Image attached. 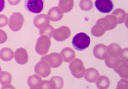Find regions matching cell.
Returning a JSON list of instances; mask_svg holds the SVG:
<instances>
[{
  "mask_svg": "<svg viewBox=\"0 0 128 89\" xmlns=\"http://www.w3.org/2000/svg\"><path fill=\"white\" fill-rule=\"evenodd\" d=\"M117 25V19L113 15H108L98 20L91 29V33L95 37H100L107 30L115 28Z\"/></svg>",
  "mask_w": 128,
  "mask_h": 89,
  "instance_id": "1",
  "label": "cell"
},
{
  "mask_svg": "<svg viewBox=\"0 0 128 89\" xmlns=\"http://www.w3.org/2000/svg\"><path fill=\"white\" fill-rule=\"evenodd\" d=\"M90 44V38L88 35L84 32L78 33L74 36L72 40V45L76 50L82 51L88 48Z\"/></svg>",
  "mask_w": 128,
  "mask_h": 89,
  "instance_id": "2",
  "label": "cell"
},
{
  "mask_svg": "<svg viewBox=\"0 0 128 89\" xmlns=\"http://www.w3.org/2000/svg\"><path fill=\"white\" fill-rule=\"evenodd\" d=\"M69 68L72 75L77 78H82L86 72L83 62L78 58L74 59L70 64Z\"/></svg>",
  "mask_w": 128,
  "mask_h": 89,
  "instance_id": "3",
  "label": "cell"
},
{
  "mask_svg": "<svg viewBox=\"0 0 128 89\" xmlns=\"http://www.w3.org/2000/svg\"><path fill=\"white\" fill-rule=\"evenodd\" d=\"M50 46H51L50 38L45 35L40 36V37L38 38L36 44V52L39 55L46 54V53L49 52Z\"/></svg>",
  "mask_w": 128,
  "mask_h": 89,
  "instance_id": "4",
  "label": "cell"
},
{
  "mask_svg": "<svg viewBox=\"0 0 128 89\" xmlns=\"http://www.w3.org/2000/svg\"><path fill=\"white\" fill-rule=\"evenodd\" d=\"M24 23V17L19 12L13 13L10 17L8 25L11 30L18 32L22 28Z\"/></svg>",
  "mask_w": 128,
  "mask_h": 89,
  "instance_id": "5",
  "label": "cell"
},
{
  "mask_svg": "<svg viewBox=\"0 0 128 89\" xmlns=\"http://www.w3.org/2000/svg\"><path fill=\"white\" fill-rule=\"evenodd\" d=\"M34 71L36 74L45 78L51 73V67L46 60L41 58L39 62L36 64Z\"/></svg>",
  "mask_w": 128,
  "mask_h": 89,
  "instance_id": "6",
  "label": "cell"
},
{
  "mask_svg": "<svg viewBox=\"0 0 128 89\" xmlns=\"http://www.w3.org/2000/svg\"><path fill=\"white\" fill-rule=\"evenodd\" d=\"M26 7L32 13H40L44 8L43 0H26Z\"/></svg>",
  "mask_w": 128,
  "mask_h": 89,
  "instance_id": "7",
  "label": "cell"
},
{
  "mask_svg": "<svg viewBox=\"0 0 128 89\" xmlns=\"http://www.w3.org/2000/svg\"><path fill=\"white\" fill-rule=\"evenodd\" d=\"M71 35V30L67 26H62L54 30L53 37L58 42H63L68 38Z\"/></svg>",
  "mask_w": 128,
  "mask_h": 89,
  "instance_id": "8",
  "label": "cell"
},
{
  "mask_svg": "<svg viewBox=\"0 0 128 89\" xmlns=\"http://www.w3.org/2000/svg\"><path fill=\"white\" fill-rule=\"evenodd\" d=\"M46 60L51 68H58L62 65L63 58L61 54L58 53H51L49 55H46L41 58Z\"/></svg>",
  "mask_w": 128,
  "mask_h": 89,
  "instance_id": "9",
  "label": "cell"
},
{
  "mask_svg": "<svg viewBox=\"0 0 128 89\" xmlns=\"http://www.w3.org/2000/svg\"><path fill=\"white\" fill-rule=\"evenodd\" d=\"M94 5L96 8L101 13H109L114 7L112 0H96Z\"/></svg>",
  "mask_w": 128,
  "mask_h": 89,
  "instance_id": "10",
  "label": "cell"
},
{
  "mask_svg": "<svg viewBox=\"0 0 128 89\" xmlns=\"http://www.w3.org/2000/svg\"><path fill=\"white\" fill-rule=\"evenodd\" d=\"M14 55L16 62L20 65H24L28 61V52L24 48H20L17 49Z\"/></svg>",
  "mask_w": 128,
  "mask_h": 89,
  "instance_id": "11",
  "label": "cell"
},
{
  "mask_svg": "<svg viewBox=\"0 0 128 89\" xmlns=\"http://www.w3.org/2000/svg\"><path fill=\"white\" fill-rule=\"evenodd\" d=\"M93 54L97 59L104 60L107 56V47L104 44H97L94 48Z\"/></svg>",
  "mask_w": 128,
  "mask_h": 89,
  "instance_id": "12",
  "label": "cell"
},
{
  "mask_svg": "<svg viewBox=\"0 0 128 89\" xmlns=\"http://www.w3.org/2000/svg\"><path fill=\"white\" fill-rule=\"evenodd\" d=\"M115 70L121 77L127 79L128 77V61L123 60L120 59V62L115 68Z\"/></svg>",
  "mask_w": 128,
  "mask_h": 89,
  "instance_id": "13",
  "label": "cell"
},
{
  "mask_svg": "<svg viewBox=\"0 0 128 89\" xmlns=\"http://www.w3.org/2000/svg\"><path fill=\"white\" fill-rule=\"evenodd\" d=\"M48 17L49 20H51L53 22H58L62 19L63 17V11L60 9L58 7H54L50 9V10L48 11Z\"/></svg>",
  "mask_w": 128,
  "mask_h": 89,
  "instance_id": "14",
  "label": "cell"
},
{
  "mask_svg": "<svg viewBox=\"0 0 128 89\" xmlns=\"http://www.w3.org/2000/svg\"><path fill=\"white\" fill-rule=\"evenodd\" d=\"M49 17L45 14H40L35 16L34 18V25L37 28H40L42 26L46 24H49Z\"/></svg>",
  "mask_w": 128,
  "mask_h": 89,
  "instance_id": "15",
  "label": "cell"
},
{
  "mask_svg": "<svg viewBox=\"0 0 128 89\" xmlns=\"http://www.w3.org/2000/svg\"><path fill=\"white\" fill-rule=\"evenodd\" d=\"M61 56L65 62H70L75 58V52L70 48H65L61 52Z\"/></svg>",
  "mask_w": 128,
  "mask_h": 89,
  "instance_id": "16",
  "label": "cell"
},
{
  "mask_svg": "<svg viewBox=\"0 0 128 89\" xmlns=\"http://www.w3.org/2000/svg\"><path fill=\"white\" fill-rule=\"evenodd\" d=\"M99 76V72L94 68H90L85 72V80L89 83H94Z\"/></svg>",
  "mask_w": 128,
  "mask_h": 89,
  "instance_id": "17",
  "label": "cell"
},
{
  "mask_svg": "<svg viewBox=\"0 0 128 89\" xmlns=\"http://www.w3.org/2000/svg\"><path fill=\"white\" fill-rule=\"evenodd\" d=\"M41 83H42L41 78L39 76H38L37 74L30 76L28 79V84L30 88L32 89H40Z\"/></svg>",
  "mask_w": 128,
  "mask_h": 89,
  "instance_id": "18",
  "label": "cell"
},
{
  "mask_svg": "<svg viewBox=\"0 0 128 89\" xmlns=\"http://www.w3.org/2000/svg\"><path fill=\"white\" fill-rule=\"evenodd\" d=\"M74 0H60L59 7L64 13H68L73 9Z\"/></svg>",
  "mask_w": 128,
  "mask_h": 89,
  "instance_id": "19",
  "label": "cell"
},
{
  "mask_svg": "<svg viewBox=\"0 0 128 89\" xmlns=\"http://www.w3.org/2000/svg\"><path fill=\"white\" fill-rule=\"evenodd\" d=\"M13 57L14 52L10 48H4L0 50V59L3 61H10Z\"/></svg>",
  "mask_w": 128,
  "mask_h": 89,
  "instance_id": "20",
  "label": "cell"
},
{
  "mask_svg": "<svg viewBox=\"0 0 128 89\" xmlns=\"http://www.w3.org/2000/svg\"><path fill=\"white\" fill-rule=\"evenodd\" d=\"M121 50L122 48L118 44L115 43L111 44L107 48V54L110 56L119 57Z\"/></svg>",
  "mask_w": 128,
  "mask_h": 89,
  "instance_id": "21",
  "label": "cell"
},
{
  "mask_svg": "<svg viewBox=\"0 0 128 89\" xmlns=\"http://www.w3.org/2000/svg\"><path fill=\"white\" fill-rule=\"evenodd\" d=\"M96 84L98 89H108L110 86V81L108 77L104 76H98L96 81Z\"/></svg>",
  "mask_w": 128,
  "mask_h": 89,
  "instance_id": "22",
  "label": "cell"
},
{
  "mask_svg": "<svg viewBox=\"0 0 128 89\" xmlns=\"http://www.w3.org/2000/svg\"><path fill=\"white\" fill-rule=\"evenodd\" d=\"M113 15L117 19V24H122L127 18V13L122 9H117L113 11Z\"/></svg>",
  "mask_w": 128,
  "mask_h": 89,
  "instance_id": "23",
  "label": "cell"
},
{
  "mask_svg": "<svg viewBox=\"0 0 128 89\" xmlns=\"http://www.w3.org/2000/svg\"><path fill=\"white\" fill-rule=\"evenodd\" d=\"M51 89H61L64 86V81L60 76H53L49 81Z\"/></svg>",
  "mask_w": 128,
  "mask_h": 89,
  "instance_id": "24",
  "label": "cell"
},
{
  "mask_svg": "<svg viewBox=\"0 0 128 89\" xmlns=\"http://www.w3.org/2000/svg\"><path fill=\"white\" fill-rule=\"evenodd\" d=\"M120 62V58L119 57L106 56L105 58V64L106 66L110 68H115Z\"/></svg>",
  "mask_w": 128,
  "mask_h": 89,
  "instance_id": "25",
  "label": "cell"
},
{
  "mask_svg": "<svg viewBox=\"0 0 128 89\" xmlns=\"http://www.w3.org/2000/svg\"><path fill=\"white\" fill-rule=\"evenodd\" d=\"M53 32H54V28L49 24H46V25L42 26L40 29V36L45 35V36H48V37L51 38L53 37Z\"/></svg>",
  "mask_w": 128,
  "mask_h": 89,
  "instance_id": "26",
  "label": "cell"
},
{
  "mask_svg": "<svg viewBox=\"0 0 128 89\" xmlns=\"http://www.w3.org/2000/svg\"><path fill=\"white\" fill-rule=\"evenodd\" d=\"M12 82V76L9 72H2L0 73V84L2 85H8Z\"/></svg>",
  "mask_w": 128,
  "mask_h": 89,
  "instance_id": "27",
  "label": "cell"
},
{
  "mask_svg": "<svg viewBox=\"0 0 128 89\" xmlns=\"http://www.w3.org/2000/svg\"><path fill=\"white\" fill-rule=\"evenodd\" d=\"M80 7L83 11H89L92 7V2L91 0H81L80 2Z\"/></svg>",
  "mask_w": 128,
  "mask_h": 89,
  "instance_id": "28",
  "label": "cell"
},
{
  "mask_svg": "<svg viewBox=\"0 0 128 89\" xmlns=\"http://www.w3.org/2000/svg\"><path fill=\"white\" fill-rule=\"evenodd\" d=\"M8 24V20L6 15H0V28L4 27Z\"/></svg>",
  "mask_w": 128,
  "mask_h": 89,
  "instance_id": "29",
  "label": "cell"
},
{
  "mask_svg": "<svg viewBox=\"0 0 128 89\" xmlns=\"http://www.w3.org/2000/svg\"><path fill=\"white\" fill-rule=\"evenodd\" d=\"M120 59L123 60L128 61V48H125L123 50H121L120 52Z\"/></svg>",
  "mask_w": 128,
  "mask_h": 89,
  "instance_id": "30",
  "label": "cell"
},
{
  "mask_svg": "<svg viewBox=\"0 0 128 89\" xmlns=\"http://www.w3.org/2000/svg\"><path fill=\"white\" fill-rule=\"evenodd\" d=\"M8 36L4 31L0 29V44L5 43L7 40Z\"/></svg>",
  "mask_w": 128,
  "mask_h": 89,
  "instance_id": "31",
  "label": "cell"
},
{
  "mask_svg": "<svg viewBox=\"0 0 128 89\" xmlns=\"http://www.w3.org/2000/svg\"><path fill=\"white\" fill-rule=\"evenodd\" d=\"M128 89V81L122 79L119 81V83L117 85V89Z\"/></svg>",
  "mask_w": 128,
  "mask_h": 89,
  "instance_id": "32",
  "label": "cell"
},
{
  "mask_svg": "<svg viewBox=\"0 0 128 89\" xmlns=\"http://www.w3.org/2000/svg\"><path fill=\"white\" fill-rule=\"evenodd\" d=\"M40 89H51V85H50V83H49V81H42V83H41V85H40Z\"/></svg>",
  "mask_w": 128,
  "mask_h": 89,
  "instance_id": "33",
  "label": "cell"
},
{
  "mask_svg": "<svg viewBox=\"0 0 128 89\" xmlns=\"http://www.w3.org/2000/svg\"><path fill=\"white\" fill-rule=\"evenodd\" d=\"M21 0H8V2L12 5H16L20 2Z\"/></svg>",
  "mask_w": 128,
  "mask_h": 89,
  "instance_id": "34",
  "label": "cell"
},
{
  "mask_svg": "<svg viewBox=\"0 0 128 89\" xmlns=\"http://www.w3.org/2000/svg\"><path fill=\"white\" fill-rule=\"evenodd\" d=\"M5 7V0H0V12L4 10Z\"/></svg>",
  "mask_w": 128,
  "mask_h": 89,
  "instance_id": "35",
  "label": "cell"
},
{
  "mask_svg": "<svg viewBox=\"0 0 128 89\" xmlns=\"http://www.w3.org/2000/svg\"><path fill=\"white\" fill-rule=\"evenodd\" d=\"M1 72H2V68L0 66V73H1Z\"/></svg>",
  "mask_w": 128,
  "mask_h": 89,
  "instance_id": "36",
  "label": "cell"
}]
</instances>
